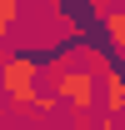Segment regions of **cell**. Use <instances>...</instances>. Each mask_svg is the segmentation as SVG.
I'll use <instances>...</instances> for the list:
<instances>
[{"label": "cell", "mask_w": 125, "mask_h": 130, "mask_svg": "<svg viewBox=\"0 0 125 130\" xmlns=\"http://www.w3.org/2000/svg\"><path fill=\"white\" fill-rule=\"evenodd\" d=\"M55 90L70 110H95V100H100V75H95L90 65H70L55 75Z\"/></svg>", "instance_id": "cell-2"}, {"label": "cell", "mask_w": 125, "mask_h": 130, "mask_svg": "<svg viewBox=\"0 0 125 130\" xmlns=\"http://www.w3.org/2000/svg\"><path fill=\"white\" fill-rule=\"evenodd\" d=\"M110 40H115V55L125 60V35H110Z\"/></svg>", "instance_id": "cell-6"}, {"label": "cell", "mask_w": 125, "mask_h": 130, "mask_svg": "<svg viewBox=\"0 0 125 130\" xmlns=\"http://www.w3.org/2000/svg\"><path fill=\"white\" fill-rule=\"evenodd\" d=\"M95 15H100L105 35H125V10H95Z\"/></svg>", "instance_id": "cell-4"}, {"label": "cell", "mask_w": 125, "mask_h": 130, "mask_svg": "<svg viewBox=\"0 0 125 130\" xmlns=\"http://www.w3.org/2000/svg\"><path fill=\"white\" fill-rule=\"evenodd\" d=\"M20 5H25V0H0V40L15 30V20H20Z\"/></svg>", "instance_id": "cell-3"}, {"label": "cell", "mask_w": 125, "mask_h": 130, "mask_svg": "<svg viewBox=\"0 0 125 130\" xmlns=\"http://www.w3.org/2000/svg\"><path fill=\"white\" fill-rule=\"evenodd\" d=\"M45 5V15H65V0H40Z\"/></svg>", "instance_id": "cell-5"}, {"label": "cell", "mask_w": 125, "mask_h": 130, "mask_svg": "<svg viewBox=\"0 0 125 130\" xmlns=\"http://www.w3.org/2000/svg\"><path fill=\"white\" fill-rule=\"evenodd\" d=\"M0 60H5V50H0Z\"/></svg>", "instance_id": "cell-7"}, {"label": "cell", "mask_w": 125, "mask_h": 130, "mask_svg": "<svg viewBox=\"0 0 125 130\" xmlns=\"http://www.w3.org/2000/svg\"><path fill=\"white\" fill-rule=\"evenodd\" d=\"M40 75H45V65L35 60V55H5L0 60V90H5V100H10V110H35V85H40Z\"/></svg>", "instance_id": "cell-1"}, {"label": "cell", "mask_w": 125, "mask_h": 130, "mask_svg": "<svg viewBox=\"0 0 125 130\" xmlns=\"http://www.w3.org/2000/svg\"><path fill=\"white\" fill-rule=\"evenodd\" d=\"M0 115H5V110H0Z\"/></svg>", "instance_id": "cell-8"}]
</instances>
